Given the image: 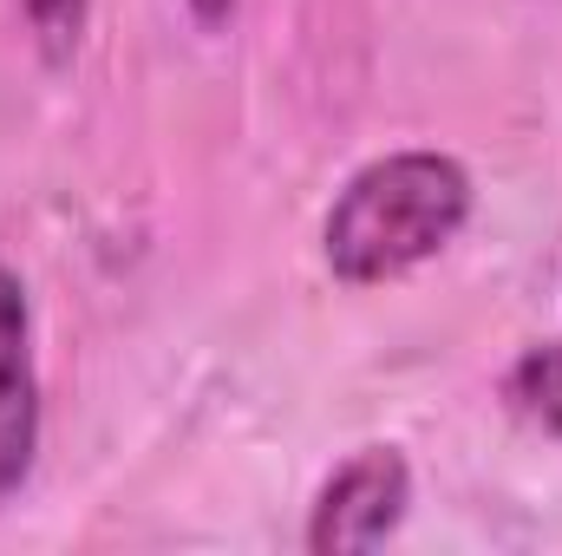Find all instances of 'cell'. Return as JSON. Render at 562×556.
<instances>
[{
	"mask_svg": "<svg viewBox=\"0 0 562 556\" xmlns=\"http://www.w3.org/2000/svg\"><path fill=\"white\" fill-rule=\"evenodd\" d=\"M477 210V184L451 151H386L360 164L321 216V263L347 288H380L445 256Z\"/></svg>",
	"mask_w": 562,
	"mask_h": 556,
	"instance_id": "1",
	"label": "cell"
},
{
	"mask_svg": "<svg viewBox=\"0 0 562 556\" xmlns=\"http://www.w3.org/2000/svg\"><path fill=\"white\" fill-rule=\"evenodd\" d=\"M413 511V465L400 445H360L347 465H334V478L314 491L307 504V531L301 544L314 556H353L380 551Z\"/></svg>",
	"mask_w": 562,
	"mask_h": 556,
	"instance_id": "2",
	"label": "cell"
},
{
	"mask_svg": "<svg viewBox=\"0 0 562 556\" xmlns=\"http://www.w3.org/2000/svg\"><path fill=\"white\" fill-rule=\"evenodd\" d=\"M40 458V367H33V308L20 276L0 263V504L33 478Z\"/></svg>",
	"mask_w": 562,
	"mask_h": 556,
	"instance_id": "3",
	"label": "cell"
},
{
	"mask_svg": "<svg viewBox=\"0 0 562 556\" xmlns=\"http://www.w3.org/2000/svg\"><path fill=\"white\" fill-rule=\"evenodd\" d=\"M504 407L524 419L530 432L562 438V347L557 341H537L510 360L504 374Z\"/></svg>",
	"mask_w": 562,
	"mask_h": 556,
	"instance_id": "4",
	"label": "cell"
},
{
	"mask_svg": "<svg viewBox=\"0 0 562 556\" xmlns=\"http://www.w3.org/2000/svg\"><path fill=\"white\" fill-rule=\"evenodd\" d=\"M13 13L46 66H72L92 33V0H13Z\"/></svg>",
	"mask_w": 562,
	"mask_h": 556,
	"instance_id": "5",
	"label": "cell"
},
{
	"mask_svg": "<svg viewBox=\"0 0 562 556\" xmlns=\"http://www.w3.org/2000/svg\"><path fill=\"white\" fill-rule=\"evenodd\" d=\"M236 7H243V0H183V13H190L203 33H223V26L236 20Z\"/></svg>",
	"mask_w": 562,
	"mask_h": 556,
	"instance_id": "6",
	"label": "cell"
}]
</instances>
